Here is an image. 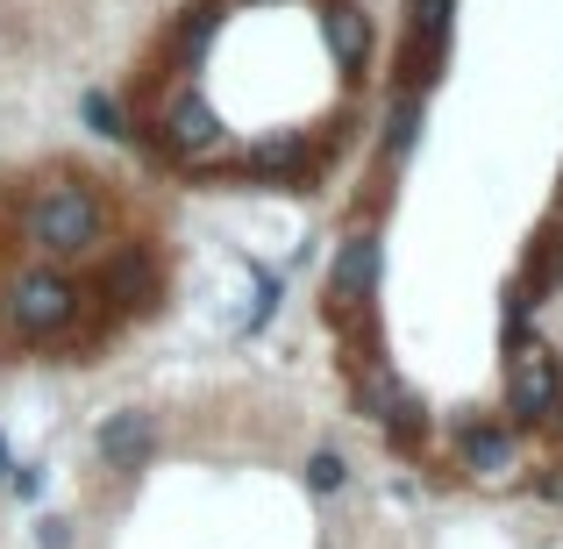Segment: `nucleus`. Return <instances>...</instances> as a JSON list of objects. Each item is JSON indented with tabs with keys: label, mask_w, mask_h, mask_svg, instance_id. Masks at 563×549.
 Returning <instances> with one entry per match:
<instances>
[{
	"label": "nucleus",
	"mask_w": 563,
	"mask_h": 549,
	"mask_svg": "<svg viewBox=\"0 0 563 549\" xmlns=\"http://www.w3.org/2000/svg\"><path fill=\"white\" fill-rule=\"evenodd\" d=\"M100 457H108L114 471H143L151 464V450H157V421L143 407H122V414H108V421H100Z\"/></svg>",
	"instance_id": "1a4fd4ad"
},
{
	"label": "nucleus",
	"mask_w": 563,
	"mask_h": 549,
	"mask_svg": "<svg viewBox=\"0 0 563 549\" xmlns=\"http://www.w3.org/2000/svg\"><path fill=\"white\" fill-rule=\"evenodd\" d=\"M8 471H14V450H8V436H0V479H8Z\"/></svg>",
	"instance_id": "a211bd4d"
},
{
	"label": "nucleus",
	"mask_w": 563,
	"mask_h": 549,
	"mask_svg": "<svg viewBox=\"0 0 563 549\" xmlns=\"http://www.w3.org/2000/svg\"><path fill=\"white\" fill-rule=\"evenodd\" d=\"M0 307H8V343L22 350H51V343H71L93 307V293L65 272V264H22L14 278H0Z\"/></svg>",
	"instance_id": "f03ea898"
},
{
	"label": "nucleus",
	"mask_w": 563,
	"mask_h": 549,
	"mask_svg": "<svg viewBox=\"0 0 563 549\" xmlns=\"http://www.w3.org/2000/svg\"><path fill=\"white\" fill-rule=\"evenodd\" d=\"M343 485H350V457L343 450H314L307 457V493L329 499V493H343Z\"/></svg>",
	"instance_id": "2eb2a0df"
},
{
	"label": "nucleus",
	"mask_w": 563,
	"mask_h": 549,
	"mask_svg": "<svg viewBox=\"0 0 563 549\" xmlns=\"http://www.w3.org/2000/svg\"><path fill=\"white\" fill-rule=\"evenodd\" d=\"M321 293H329V300H321L329 307V329L350 336L357 358H378V321H372V300H378V229H357V235L335 243Z\"/></svg>",
	"instance_id": "7ed1b4c3"
},
{
	"label": "nucleus",
	"mask_w": 563,
	"mask_h": 549,
	"mask_svg": "<svg viewBox=\"0 0 563 549\" xmlns=\"http://www.w3.org/2000/svg\"><path fill=\"white\" fill-rule=\"evenodd\" d=\"M521 286L536 293V300H542V293H556V286H563V235H542V243L528 250V272H521Z\"/></svg>",
	"instance_id": "4468645a"
},
{
	"label": "nucleus",
	"mask_w": 563,
	"mask_h": 549,
	"mask_svg": "<svg viewBox=\"0 0 563 549\" xmlns=\"http://www.w3.org/2000/svg\"><path fill=\"white\" fill-rule=\"evenodd\" d=\"M456 464L471 479H507L514 471V428L507 421H456Z\"/></svg>",
	"instance_id": "6e6552de"
},
{
	"label": "nucleus",
	"mask_w": 563,
	"mask_h": 549,
	"mask_svg": "<svg viewBox=\"0 0 563 549\" xmlns=\"http://www.w3.org/2000/svg\"><path fill=\"white\" fill-rule=\"evenodd\" d=\"M321 165H329V143L307 136V129H278V136H257L250 151L229 157V172H243L250 186H314Z\"/></svg>",
	"instance_id": "39448f33"
},
{
	"label": "nucleus",
	"mask_w": 563,
	"mask_h": 549,
	"mask_svg": "<svg viewBox=\"0 0 563 549\" xmlns=\"http://www.w3.org/2000/svg\"><path fill=\"white\" fill-rule=\"evenodd\" d=\"M36 549H71V521H65V514H43V521H36Z\"/></svg>",
	"instance_id": "dca6fc26"
},
{
	"label": "nucleus",
	"mask_w": 563,
	"mask_h": 549,
	"mask_svg": "<svg viewBox=\"0 0 563 549\" xmlns=\"http://www.w3.org/2000/svg\"><path fill=\"white\" fill-rule=\"evenodd\" d=\"M563 407V358L550 343H514L507 364V414L514 421H550Z\"/></svg>",
	"instance_id": "0eeeda50"
},
{
	"label": "nucleus",
	"mask_w": 563,
	"mask_h": 549,
	"mask_svg": "<svg viewBox=\"0 0 563 549\" xmlns=\"http://www.w3.org/2000/svg\"><path fill=\"white\" fill-rule=\"evenodd\" d=\"M378 421H385V442H393L399 457H421V442H428V414H421V399H413V393H399V385H393V399H385Z\"/></svg>",
	"instance_id": "9b49d317"
},
{
	"label": "nucleus",
	"mask_w": 563,
	"mask_h": 549,
	"mask_svg": "<svg viewBox=\"0 0 563 549\" xmlns=\"http://www.w3.org/2000/svg\"><path fill=\"white\" fill-rule=\"evenodd\" d=\"M165 300V257L151 243H108L93 272V307H108L114 321H143Z\"/></svg>",
	"instance_id": "20e7f679"
},
{
	"label": "nucleus",
	"mask_w": 563,
	"mask_h": 549,
	"mask_svg": "<svg viewBox=\"0 0 563 549\" xmlns=\"http://www.w3.org/2000/svg\"><path fill=\"white\" fill-rule=\"evenodd\" d=\"M8 485H14L22 499H36V493H43V464H14V471H8Z\"/></svg>",
	"instance_id": "f3484780"
},
{
	"label": "nucleus",
	"mask_w": 563,
	"mask_h": 549,
	"mask_svg": "<svg viewBox=\"0 0 563 549\" xmlns=\"http://www.w3.org/2000/svg\"><path fill=\"white\" fill-rule=\"evenodd\" d=\"M79 122L93 129V136H136V122H129V108L108 94V86H93V94H79Z\"/></svg>",
	"instance_id": "ddd939ff"
},
{
	"label": "nucleus",
	"mask_w": 563,
	"mask_h": 549,
	"mask_svg": "<svg viewBox=\"0 0 563 549\" xmlns=\"http://www.w3.org/2000/svg\"><path fill=\"white\" fill-rule=\"evenodd\" d=\"M114 243V186L79 165H51L8 193V250L43 264H86Z\"/></svg>",
	"instance_id": "f257e3e1"
},
{
	"label": "nucleus",
	"mask_w": 563,
	"mask_h": 549,
	"mask_svg": "<svg viewBox=\"0 0 563 549\" xmlns=\"http://www.w3.org/2000/svg\"><path fill=\"white\" fill-rule=\"evenodd\" d=\"M321 36H329V51H335V72L364 79V65H372V14L350 8V0H329V22H321Z\"/></svg>",
	"instance_id": "9d476101"
},
{
	"label": "nucleus",
	"mask_w": 563,
	"mask_h": 549,
	"mask_svg": "<svg viewBox=\"0 0 563 549\" xmlns=\"http://www.w3.org/2000/svg\"><path fill=\"white\" fill-rule=\"evenodd\" d=\"M0 343H8V307H0Z\"/></svg>",
	"instance_id": "6ab92c4d"
},
{
	"label": "nucleus",
	"mask_w": 563,
	"mask_h": 549,
	"mask_svg": "<svg viewBox=\"0 0 563 549\" xmlns=\"http://www.w3.org/2000/svg\"><path fill=\"white\" fill-rule=\"evenodd\" d=\"M413 136H421V94H393V114H385L378 157H385V165H399V157L413 151Z\"/></svg>",
	"instance_id": "f8f14e48"
},
{
	"label": "nucleus",
	"mask_w": 563,
	"mask_h": 549,
	"mask_svg": "<svg viewBox=\"0 0 563 549\" xmlns=\"http://www.w3.org/2000/svg\"><path fill=\"white\" fill-rule=\"evenodd\" d=\"M450 14L456 0H407V51H399L393 94H428L450 65Z\"/></svg>",
	"instance_id": "423d86ee"
}]
</instances>
